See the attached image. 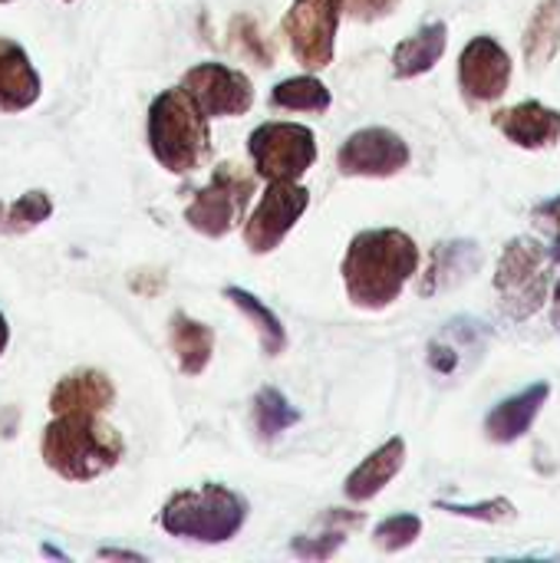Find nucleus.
<instances>
[{"label":"nucleus","mask_w":560,"mask_h":563,"mask_svg":"<svg viewBox=\"0 0 560 563\" xmlns=\"http://www.w3.org/2000/svg\"><path fill=\"white\" fill-rule=\"evenodd\" d=\"M419 247L399 228L360 231L343 257L347 297L360 310H386L419 271Z\"/></svg>","instance_id":"f257e3e1"},{"label":"nucleus","mask_w":560,"mask_h":563,"mask_svg":"<svg viewBox=\"0 0 560 563\" xmlns=\"http://www.w3.org/2000/svg\"><path fill=\"white\" fill-rule=\"evenodd\" d=\"M43 462L66 482H92L112 472L125 452L122 435L99 416H56L40 439Z\"/></svg>","instance_id":"f03ea898"},{"label":"nucleus","mask_w":560,"mask_h":563,"mask_svg":"<svg viewBox=\"0 0 560 563\" xmlns=\"http://www.w3.org/2000/svg\"><path fill=\"white\" fill-rule=\"evenodd\" d=\"M149 148L155 162L172 175H188L208 158L211 152L208 115L195 106V99L182 86L165 89L162 96L152 99Z\"/></svg>","instance_id":"7ed1b4c3"},{"label":"nucleus","mask_w":560,"mask_h":563,"mask_svg":"<svg viewBox=\"0 0 560 563\" xmlns=\"http://www.w3.org/2000/svg\"><path fill=\"white\" fill-rule=\"evenodd\" d=\"M244 521H248V501L224 485L178 492L165 501L158 515V525L172 538L198 541V544H224L244 528Z\"/></svg>","instance_id":"20e7f679"},{"label":"nucleus","mask_w":560,"mask_h":563,"mask_svg":"<svg viewBox=\"0 0 560 563\" xmlns=\"http://www.w3.org/2000/svg\"><path fill=\"white\" fill-rule=\"evenodd\" d=\"M551 284V251L531 238H515L498 261L495 290L502 294V310L512 320L535 317L548 300Z\"/></svg>","instance_id":"39448f33"},{"label":"nucleus","mask_w":560,"mask_h":563,"mask_svg":"<svg viewBox=\"0 0 560 563\" xmlns=\"http://www.w3.org/2000/svg\"><path fill=\"white\" fill-rule=\"evenodd\" d=\"M251 195L254 175H248L238 165H218L211 181L201 191H195L191 205L185 208V221L205 238H224L244 221Z\"/></svg>","instance_id":"423d86ee"},{"label":"nucleus","mask_w":560,"mask_h":563,"mask_svg":"<svg viewBox=\"0 0 560 563\" xmlns=\"http://www.w3.org/2000/svg\"><path fill=\"white\" fill-rule=\"evenodd\" d=\"M248 152L267 181H297L317 162V135L300 122H264L251 132Z\"/></svg>","instance_id":"0eeeda50"},{"label":"nucleus","mask_w":560,"mask_h":563,"mask_svg":"<svg viewBox=\"0 0 560 563\" xmlns=\"http://www.w3.org/2000/svg\"><path fill=\"white\" fill-rule=\"evenodd\" d=\"M340 13L343 0H294V7L284 13V36L307 69L330 66Z\"/></svg>","instance_id":"6e6552de"},{"label":"nucleus","mask_w":560,"mask_h":563,"mask_svg":"<svg viewBox=\"0 0 560 563\" xmlns=\"http://www.w3.org/2000/svg\"><path fill=\"white\" fill-rule=\"evenodd\" d=\"M182 89L208 119L244 115L254 106V86L241 69L224 63H198L182 76Z\"/></svg>","instance_id":"1a4fd4ad"},{"label":"nucleus","mask_w":560,"mask_h":563,"mask_svg":"<svg viewBox=\"0 0 560 563\" xmlns=\"http://www.w3.org/2000/svg\"><path fill=\"white\" fill-rule=\"evenodd\" d=\"M409 165V145L386 125L356 129L337 152V168L350 178H389Z\"/></svg>","instance_id":"9d476101"},{"label":"nucleus","mask_w":560,"mask_h":563,"mask_svg":"<svg viewBox=\"0 0 560 563\" xmlns=\"http://www.w3.org/2000/svg\"><path fill=\"white\" fill-rule=\"evenodd\" d=\"M310 205V191L300 188L297 181H271L261 205L244 224V241L254 254H271L290 228L304 218Z\"/></svg>","instance_id":"9b49d317"},{"label":"nucleus","mask_w":560,"mask_h":563,"mask_svg":"<svg viewBox=\"0 0 560 563\" xmlns=\"http://www.w3.org/2000/svg\"><path fill=\"white\" fill-rule=\"evenodd\" d=\"M512 82V59L492 36H475L459 56V86L469 102H495Z\"/></svg>","instance_id":"f8f14e48"},{"label":"nucleus","mask_w":560,"mask_h":563,"mask_svg":"<svg viewBox=\"0 0 560 563\" xmlns=\"http://www.w3.org/2000/svg\"><path fill=\"white\" fill-rule=\"evenodd\" d=\"M116 402V386L99 369H76L63 376L50 396L53 416H102Z\"/></svg>","instance_id":"ddd939ff"},{"label":"nucleus","mask_w":560,"mask_h":563,"mask_svg":"<svg viewBox=\"0 0 560 563\" xmlns=\"http://www.w3.org/2000/svg\"><path fill=\"white\" fill-rule=\"evenodd\" d=\"M492 122L518 148H545V145L560 142V112L545 106V102H538V99L498 109Z\"/></svg>","instance_id":"4468645a"},{"label":"nucleus","mask_w":560,"mask_h":563,"mask_svg":"<svg viewBox=\"0 0 560 563\" xmlns=\"http://www.w3.org/2000/svg\"><path fill=\"white\" fill-rule=\"evenodd\" d=\"M551 396V386L548 383H535L528 389H521L518 396L498 402L488 419H485V432L495 445H512L518 439H525L535 426V419L541 416L545 402Z\"/></svg>","instance_id":"2eb2a0df"},{"label":"nucleus","mask_w":560,"mask_h":563,"mask_svg":"<svg viewBox=\"0 0 560 563\" xmlns=\"http://www.w3.org/2000/svg\"><path fill=\"white\" fill-rule=\"evenodd\" d=\"M40 99V76L23 46L0 36V112H23Z\"/></svg>","instance_id":"dca6fc26"},{"label":"nucleus","mask_w":560,"mask_h":563,"mask_svg":"<svg viewBox=\"0 0 560 563\" xmlns=\"http://www.w3.org/2000/svg\"><path fill=\"white\" fill-rule=\"evenodd\" d=\"M403 462H406V442L396 435L386 445H380L370 459H363V465L353 468V475L343 485L347 498L350 501H370V498H376L403 472Z\"/></svg>","instance_id":"f3484780"},{"label":"nucleus","mask_w":560,"mask_h":563,"mask_svg":"<svg viewBox=\"0 0 560 563\" xmlns=\"http://www.w3.org/2000/svg\"><path fill=\"white\" fill-rule=\"evenodd\" d=\"M446 43H449V26L442 20H436V23L422 26L419 33H413L409 40H403L393 49V73H396V79H416V76L429 73L442 59Z\"/></svg>","instance_id":"a211bd4d"},{"label":"nucleus","mask_w":560,"mask_h":563,"mask_svg":"<svg viewBox=\"0 0 560 563\" xmlns=\"http://www.w3.org/2000/svg\"><path fill=\"white\" fill-rule=\"evenodd\" d=\"M172 353L182 366L185 376H201L211 363V353H215V333L211 327L191 320L188 313H175L172 317Z\"/></svg>","instance_id":"6ab92c4d"},{"label":"nucleus","mask_w":560,"mask_h":563,"mask_svg":"<svg viewBox=\"0 0 560 563\" xmlns=\"http://www.w3.org/2000/svg\"><path fill=\"white\" fill-rule=\"evenodd\" d=\"M479 264H482V251H479L472 241L439 244V247L432 251V267H429V274L422 277L419 294L429 297V294H436V290H442V287H449V284H459V280H465Z\"/></svg>","instance_id":"aec40b11"},{"label":"nucleus","mask_w":560,"mask_h":563,"mask_svg":"<svg viewBox=\"0 0 560 563\" xmlns=\"http://www.w3.org/2000/svg\"><path fill=\"white\" fill-rule=\"evenodd\" d=\"M560 46V0H541L525 30V59L531 69H545Z\"/></svg>","instance_id":"412c9836"},{"label":"nucleus","mask_w":560,"mask_h":563,"mask_svg":"<svg viewBox=\"0 0 560 563\" xmlns=\"http://www.w3.org/2000/svg\"><path fill=\"white\" fill-rule=\"evenodd\" d=\"M224 297L254 323V330L261 336V350L267 356H281L287 350V330L267 303H261L251 290H241V287H224Z\"/></svg>","instance_id":"4be33fe9"},{"label":"nucleus","mask_w":560,"mask_h":563,"mask_svg":"<svg viewBox=\"0 0 560 563\" xmlns=\"http://www.w3.org/2000/svg\"><path fill=\"white\" fill-rule=\"evenodd\" d=\"M271 102L281 106V109H290V112H327L333 96H330V89L320 79L294 76V79H284V82L274 86Z\"/></svg>","instance_id":"5701e85b"},{"label":"nucleus","mask_w":560,"mask_h":563,"mask_svg":"<svg viewBox=\"0 0 560 563\" xmlns=\"http://www.w3.org/2000/svg\"><path fill=\"white\" fill-rule=\"evenodd\" d=\"M300 422V412L287 402V396L274 386H264L254 396V429L264 442L277 439L281 432H287L290 426Z\"/></svg>","instance_id":"b1692460"},{"label":"nucleus","mask_w":560,"mask_h":563,"mask_svg":"<svg viewBox=\"0 0 560 563\" xmlns=\"http://www.w3.org/2000/svg\"><path fill=\"white\" fill-rule=\"evenodd\" d=\"M330 518H333V531H327V534H310V538H297L294 544H290V551L297 554V558H304V561H327V558H333L340 548H343V541H347V531L350 528H356V525H363V515H343V511H337V508H330L327 511Z\"/></svg>","instance_id":"393cba45"},{"label":"nucleus","mask_w":560,"mask_h":563,"mask_svg":"<svg viewBox=\"0 0 560 563\" xmlns=\"http://www.w3.org/2000/svg\"><path fill=\"white\" fill-rule=\"evenodd\" d=\"M50 214H53V201H50V195H46V191H40V188H33V191L20 195V198L7 208L3 231H10V234H23V231H30V228H36V224H43Z\"/></svg>","instance_id":"a878e982"},{"label":"nucleus","mask_w":560,"mask_h":563,"mask_svg":"<svg viewBox=\"0 0 560 563\" xmlns=\"http://www.w3.org/2000/svg\"><path fill=\"white\" fill-rule=\"evenodd\" d=\"M419 534H422V521L416 515H393V518H386V521L376 525L373 541H376L380 551L399 554V551L413 548L419 541Z\"/></svg>","instance_id":"bb28decb"},{"label":"nucleus","mask_w":560,"mask_h":563,"mask_svg":"<svg viewBox=\"0 0 560 563\" xmlns=\"http://www.w3.org/2000/svg\"><path fill=\"white\" fill-rule=\"evenodd\" d=\"M439 511L459 515V518H472V521H485V525H508L515 521V505L508 498H492L482 505H452V501H436Z\"/></svg>","instance_id":"cd10ccee"},{"label":"nucleus","mask_w":560,"mask_h":563,"mask_svg":"<svg viewBox=\"0 0 560 563\" xmlns=\"http://www.w3.org/2000/svg\"><path fill=\"white\" fill-rule=\"evenodd\" d=\"M231 30H234V40H238L241 53H248V56L257 59L261 66H271L274 53H271V46L261 40V33H257V26H254L251 16H238V20L231 23Z\"/></svg>","instance_id":"c85d7f7f"},{"label":"nucleus","mask_w":560,"mask_h":563,"mask_svg":"<svg viewBox=\"0 0 560 563\" xmlns=\"http://www.w3.org/2000/svg\"><path fill=\"white\" fill-rule=\"evenodd\" d=\"M399 7V0H343V10L356 20H383Z\"/></svg>","instance_id":"c756f323"},{"label":"nucleus","mask_w":560,"mask_h":563,"mask_svg":"<svg viewBox=\"0 0 560 563\" xmlns=\"http://www.w3.org/2000/svg\"><path fill=\"white\" fill-rule=\"evenodd\" d=\"M535 214H538L545 224H551V228L558 231V238H554V247H551V261H558L560 264V198L538 205V211H535Z\"/></svg>","instance_id":"7c9ffc66"},{"label":"nucleus","mask_w":560,"mask_h":563,"mask_svg":"<svg viewBox=\"0 0 560 563\" xmlns=\"http://www.w3.org/2000/svg\"><path fill=\"white\" fill-rule=\"evenodd\" d=\"M99 558H116V561H142V554H132V551H99Z\"/></svg>","instance_id":"2f4dec72"},{"label":"nucleus","mask_w":560,"mask_h":563,"mask_svg":"<svg viewBox=\"0 0 560 563\" xmlns=\"http://www.w3.org/2000/svg\"><path fill=\"white\" fill-rule=\"evenodd\" d=\"M7 343H10V327H7V320H3V313H0V353L7 350Z\"/></svg>","instance_id":"473e14b6"},{"label":"nucleus","mask_w":560,"mask_h":563,"mask_svg":"<svg viewBox=\"0 0 560 563\" xmlns=\"http://www.w3.org/2000/svg\"><path fill=\"white\" fill-rule=\"evenodd\" d=\"M554 327H560V280L558 290H554Z\"/></svg>","instance_id":"72a5a7b5"},{"label":"nucleus","mask_w":560,"mask_h":563,"mask_svg":"<svg viewBox=\"0 0 560 563\" xmlns=\"http://www.w3.org/2000/svg\"><path fill=\"white\" fill-rule=\"evenodd\" d=\"M3 218H7V205L0 201V228H3Z\"/></svg>","instance_id":"f704fd0d"},{"label":"nucleus","mask_w":560,"mask_h":563,"mask_svg":"<svg viewBox=\"0 0 560 563\" xmlns=\"http://www.w3.org/2000/svg\"><path fill=\"white\" fill-rule=\"evenodd\" d=\"M0 3H13V0H0Z\"/></svg>","instance_id":"c9c22d12"},{"label":"nucleus","mask_w":560,"mask_h":563,"mask_svg":"<svg viewBox=\"0 0 560 563\" xmlns=\"http://www.w3.org/2000/svg\"><path fill=\"white\" fill-rule=\"evenodd\" d=\"M63 3H73V0H63Z\"/></svg>","instance_id":"e433bc0d"}]
</instances>
